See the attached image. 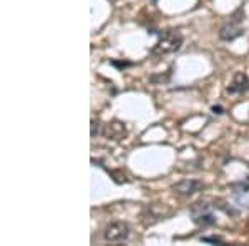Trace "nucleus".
<instances>
[{
  "mask_svg": "<svg viewBox=\"0 0 249 246\" xmlns=\"http://www.w3.org/2000/svg\"><path fill=\"white\" fill-rule=\"evenodd\" d=\"M181 43H183V37L178 34V32H173V30L163 32V34H160L158 42L155 43L153 54H156V55L173 54V52L179 50Z\"/></svg>",
  "mask_w": 249,
  "mask_h": 246,
  "instance_id": "1",
  "label": "nucleus"
},
{
  "mask_svg": "<svg viewBox=\"0 0 249 246\" xmlns=\"http://www.w3.org/2000/svg\"><path fill=\"white\" fill-rule=\"evenodd\" d=\"M191 218L199 227H210L216 223V216L213 213V208L206 203H196L191 208Z\"/></svg>",
  "mask_w": 249,
  "mask_h": 246,
  "instance_id": "2",
  "label": "nucleus"
},
{
  "mask_svg": "<svg viewBox=\"0 0 249 246\" xmlns=\"http://www.w3.org/2000/svg\"><path fill=\"white\" fill-rule=\"evenodd\" d=\"M103 236H105L107 241H111V243L124 241L128 236H130V228H128V225L123 223V221H115V223H110L105 228Z\"/></svg>",
  "mask_w": 249,
  "mask_h": 246,
  "instance_id": "3",
  "label": "nucleus"
},
{
  "mask_svg": "<svg viewBox=\"0 0 249 246\" xmlns=\"http://www.w3.org/2000/svg\"><path fill=\"white\" fill-rule=\"evenodd\" d=\"M249 90V78L246 74H243V72H238V74H234L232 76L230 87L226 88V92L230 95H241L244 94V92Z\"/></svg>",
  "mask_w": 249,
  "mask_h": 246,
  "instance_id": "4",
  "label": "nucleus"
},
{
  "mask_svg": "<svg viewBox=\"0 0 249 246\" xmlns=\"http://www.w3.org/2000/svg\"><path fill=\"white\" fill-rule=\"evenodd\" d=\"M232 200L238 207L249 209V181H243L232 187Z\"/></svg>",
  "mask_w": 249,
  "mask_h": 246,
  "instance_id": "5",
  "label": "nucleus"
},
{
  "mask_svg": "<svg viewBox=\"0 0 249 246\" xmlns=\"http://www.w3.org/2000/svg\"><path fill=\"white\" fill-rule=\"evenodd\" d=\"M203 188V183H199L198 180H183L179 181V183H176L173 189H175L176 193H179V195H193V193L199 191V189Z\"/></svg>",
  "mask_w": 249,
  "mask_h": 246,
  "instance_id": "6",
  "label": "nucleus"
},
{
  "mask_svg": "<svg viewBox=\"0 0 249 246\" xmlns=\"http://www.w3.org/2000/svg\"><path fill=\"white\" fill-rule=\"evenodd\" d=\"M241 35H244V30L239 25H236V23H226L219 30V38L226 40V42H231V40L238 38Z\"/></svg>",
  "mask_w": 249,
  "mask_h": 246,
  "instance_id": "7",
  "label": "nucleus"
},
{
  "mask_svg": "<svg viewBox=\"0 0 249 246\" xmlns=\"http://www.w3.org/2000/svg\"><path fill=\"white\" fill-rule=\"evenodd\" d=\"M203 241H204V243H224L221 238H216V236H204Z\"/></svg>",
  "mask_w": 249,
  "mask_h": 246,
  "instance_id": "8",
  "label": "nucleus"
},
{
  "mask_svg": "<svg viewBox=\"0 0 249 246\" xmlns=\"http://www.w3.org/2000/svg\"><path fill=\"white\" fill-rule=\"evenodd\" d=\"M96 133H98V123L93 120V122H91V136H95Z\"/></svg>",
  "mask_w": 249,
  "mask_h": 246,
  "instance_id": "9",
  "label": "nucleus"
},
{
  "mask_svg": "<svg viewBox=\"0 0 249 246\" xmlns=\"http://www.w3.org/2000/svg\"><path fill=\"white\" fill-rule=\"evenodd\" d=\"M213 112H214V114H223V112H221V108L218 107V108H216V107H213Z\"/></svg>",
  "mask_w": 249,
  "mask_h": 246,
  "instance_id": "10",
  "label": "nucleus"
}]
</instances>
